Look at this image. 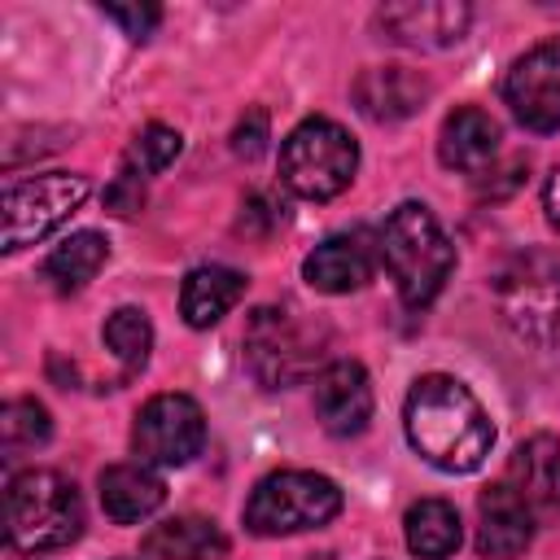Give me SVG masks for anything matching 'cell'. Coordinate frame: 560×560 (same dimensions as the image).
Returning <instances> with one entry per match:
<instances>
[{
  "instance_id": "cell-1",
  "label": "cell",
  "mask_w": 560,
  "mask_h": 560,
  "mask_svg": "<svg viewBox=\"0 0 560 560\" xmlns=\"http://www.w3.org/2000/svg\"><path fill=\"white\" fill-rule=\"evenodd\" d=\"M402 429L411 451L438 472H472L494 446V424L481 398L446 372H429L407 389Z\"/></svg>"
},
{
  "instance_id": "cell-2",
  "label": "cell",
  "mask_w": 560,
  "mask_h": 560,
  "mask_svg": "<svg viewBox=\"0 0 560 560\" xmlns=\"http://www.w3.org/2000/svg\"><path fill=\"white\" fill-rule=\"evenodd\" d=\"M83 534V499L57 468L13 472L4 486V542L26 556L61 551Z\"/></svg>"
},
{
  "instance_id": "cell-3",
  "label": "cell",
  "mask_w": 560,
  "mask_h": 560,
  "mask_svg": "<svg viewBox=\"0 0 560 560\" xmlns=\"http://www.w3.org/2000/svg\"><path fill=\"white\" fill-rule=\"evenodd\" d=\"M376 245H381V262L394 280L402 306H411V311H424L442 293V284L455 267V245L446 241L433 210L420 201L394 206Z\"/></svg>"
},
{
  "instance_id": "cell-4",
  "label": "cell",
  "mask_w": 560,
  "mask_h": 560,
  "mask_svg": "<svg viewBox=\"0 0 560 560\" xmlns=\"http://www.w3.org/2000/svg\"><path fill=\"white\" fill-rule=\"evenodd\" d=\"M245 368L262 389H289L315 376L328 332L293 306H258L245 319Z\"/></svg>"
},
{
  "instance_id": "cell-5",
  "label": "cell",
  "mask_w": 560,
  "mask_h": 560,
  "mask_svg": "<svg viewBox=\"0 0 560 560\" xmlns=\"http://www.w3.org/2000/svg\"><path fill=\"white\" fill-rule=\"evenodd\" d=\"M341 512V490L324 472L280 468L267 472L245 499V529L254 538H289L328 525Z\"/></svg>"
},
{
  "instance_id": "cell-6",
  "label": "cell",
  "mask_w": 560,
  "mask_h": 560,
  "mask_svg": "<svg viewBox=\"0 0 560 560\" xmlns=\"http://www.w3.org/2000/svg\"><path fill=\"white\" fill-rule=\"evenodd\" d=\"M359 171L354 136L332 118H302L280 144V184L302 201H332Z\"/></svg>"
},
{
  "instance_id": "cell-7",
  "label": "cell",
  "mask_w": 560,
  "mask_h": 560,
  "mask_svg": "<svg viewBox=\"0 0 560 560\" xmlns=\"http://www.w3.org/2000/svg\"><path fill=\"white\" fill-rule=\"evenodd\" d=\"M503 324L529 346H560V254H512L494 276Z\"/></svg>"
},
{
  "instance_id": "cell-8",
  "label": "cell",
  "mask_w": 560,
  "mask_h": 560,
  "mask_svg": "<svg viewBox=\"0 0 560 560\" xmlns=\"http://www.w3.org/2000/svg\"><path fill=\"white\" fill-rule=\"evenodd\" d=\"M92 184L88 175L74 171H48L35 179H13L4 184V254H18L35 241H44L52 228H61L83 201H88Z\"/></svg>"
},
{
  "instance_id": "cell-9",
  "label": "cell",
  "mask_w": 560,
  "mask_h": 560,
  "mask_svg": "<svg viewBox=\"0 0 560 560\" xmlns=\"http://www.w3.org/2000/svg\"><path fill=\"white\" fill-rule=\"evenodd\" d=\"M131 446L149 468H179L206 446V416L188 394H158L136 411Z\"/></svg>"
},
{
  "instance_id": "cell-10",
  "label": "cell",
  "mask_w": 560,
  "mask_h": 560,
  "mask_svg": "<svg viewBox=\"0 0 560 560\" xmlns=\"http://www.w3.org/2000/svg\"><path fill=\"white\" fill-rule=\"evenodd\" d=\"M503 101L521 127L538 136L560 131V39H542L512 61L503 79Z\"/></svg>"
},
{
  "instance_id": "cell-11",
  "label": "cell",
  "mask_w": 560,
  "mask_h": 560,
  "mask_svg": "<svg viewBox=\"0 0 560 560\" xmlns=\"http://www.w3.org/2000/svg\"><path fill=\"white\" fill-rule=\"evenodd\" d=\"M468 22H472V9L459 0H402V4H385L376 13V26L385 31V39L407 44V48L459 44Z\"/></svg>"
},
{
  "instance_id": "cell-12",
  "label": "cell",
  "mask_w": 560,
  "mask_h": 560,
  "mask_svg": "<svg viewBox=\"0 0 560 560\" xmlns=\"http://www.w3.org/2000/svg\"><path fill=\"white\" fill-rule=\"evenodd\" d=\"M376 258H381V245L354 228V232H337L328 241H319L306 258H302V280L315 289V293H354L372 280L376 271Z\"/></svg>"
},
{
  "instance_id": "cell-13",
  "label": "cell",
  "mask_w": 560,
  "mask_h": 560,
  "mask_svg": "<svg viewBox=\"0 0 560 560\" xmlns=\"http://www.w3.org/2000/svg\"><path fill=\"white\" fill-rule=\"evenodd\" d=\"M372 381L363 372V363L354 359H337L315 376V420L324 424V433L332 438H354L368 429L372 420Z\"/></svg>"
},
{
  "instance_id": "cell-14",
  "label": "cell",
  "mask_w": 560,
  "mask_h": 560,
  "mask_svg": "<svg viewBox=\"0 0 560 560\" xmlns=\"http://www.w3.org/2000/svg\"><path fill=\"white\" fill-rule=\"evenodd\" d=\"M538 516L521 503L508 481H494L477 499V551L486 560H516L534 542Z\"/></svg>"
},
{
  "instance_id": "cell-15",
  "label": "cell",
  "mask_w": 560,
  "mask_h": 560,
  "mask_svg": "<svg viewBox=\"0 0 560 560\" xmlns=\"http://www.w3.org/2000/svg\"><path fill=\"white\" fill-rule=\"evenodd\" d=\"M538 521H560V442L551 433L525 438L503 477Z\"/></svg>"
},
{
  "instance_id": "cell-16",
  "label": "cell",
  "mask_w": 560,
  "mask_h": 560,
  "mask_svg": "<svg viewBox=\"0 0 560 560\" xmlns=\"http://www.w3.org/2000/svg\"><path fill=\"white\" fill-rule=\"evenodd\" d=\"M350 96L359 114H368L372 122H398V118H411L429 101V83L407 66H368L359 70Z\"/></svg>"
},
{
  "instance_id": "cell-17",
  "label": "cell",
  "mask_w": 560,
  "mask_h": 560,
  "mask_svg": "<svg viewBox=\"0 0 560 560\" xmlns=\"http://www.w3.org/2000/svg\"><path fill=\"white\" fill-rule=\"evenodd\" d=\"M494 153H499V122L486 109L459 105L455 114H446V122L438 131V158L446 171L477 175L494 162Z\"/></svg>"
},
{
  "instance_id": "cell-18",
  "label": "cell",
  "mask_w": 560,
  "mask_h": 560,
  "mask_svg": "<svg viewBox=\"0 0 560 560\" xmlns=\"http://www.w3.org/2000/svg\"><path fill=\"white\" fill-rule=\"evenodd\" d=\"M96 486L105 516L118 525H140L166 503V486L149 464H109Z\"/></svg>"
},
{
  "instance_id": "cell-19",
  "label": "cell",
  "mask_w": 560,
  "mask_h": 560,
  "mask_svg": "<svg viewBox=\"0 0 560 560\" xmlns=\"http://www.w3.org/2000/svg\"><path fill=\"white\" fill-rule=\"evenodd\" d=\"M245 298V276L232 267H192L179 284V315L188 328H210L219 324L236 302Z\"/></svg>"
},
{
  "instance_id": "cell-20",
  "label": "cell",
  "mask_w": 560,
  "mask_h": 560,
  "mask_svg": "<svg viewBox=\"0 0 560 560\" xmlns=\"http://www.w3.org/2000/svg\"><path fill=\"white\" fill-rule=\"evenodd\" d=\"M140 547L153 560H223L228 534L210 516H171V521L153 525L140 538Z\"/></svg>"
},
{
  "instance_id": "cell-21",
  "label": "cell",
  "mask_w": 560,
  "mask_h": 560,
  "mask_svg": "<svg viewBox=\"0 0 560 560\" xmlns=\"http://www.w3.org/2000/svg\"><path fill=\"white\" fill-rule=\"evenodd\" d=\"M402 534H407V551L420 556V560H446L459 538H464V525H459V512L455 503L446 499H416L402 516Z\"/></svg>"
},
{
  "instance_id": "cell-22",
  "label": "cell",
  "mask_w": 560,
  "mask_h": 560,
  "mask_svg": "<svg viewBox=\"0 0 560 560\" xmlns=\"http://www.w3.org/2000/svg\"><path fill=\"white\" fill-rule=\"evenodd\" d=\"M105 258H109V241H105L101 232H74V236H66V241L44 258V280H48L52 289H61V293L83 289V284L105 267Z\"/></svg>"
},
{
  "instance_id": "cell-23",
  "label": "cell",
  "mask_w": 560,
  "mask_h": 560,
  "mask_svg": "<svg viewBox=\"0 0 560 560\" xmlns=\"http://www.w3.org/2000/svg\"><path fill=\"white\" fill-rule=\"evenodd\" d=\"M101 337H105L109 354H114L127 372H140L144 359H149V346H153V324H149V315H144L140 306H118V311L105 319Z\"/></svg>"
},
{
  "instance_id": "cell-24",
  "label": "cell",
  "mask_w": 560,
  "mask_h": 560,
  "mask_svg": "<svg viewBox=\"0 0 560 560\" xmlns=\"http://www.w3.org/2000/svg\"><path fill=\"white\" fill-rule=\"evenodd\" d=\"M0 438H4V451L9 455L31 451V446H44L52 438L48 407L35 402V398H9L4 411H0Z\"/></svg>"
},
{
  "instance_id": "cell-25",
  "label": "cell",
  "mask_w": 560,
  "mask_h": 560,
  "mask_svg": "<svg viewBox=\"0 0 560 560\" xmlns=\"http://www.w3.org/2000/svg\"><path fill=\"white\" fill-rule=\"evenodd\" d=\"M179 149H184V140H179L175 127L149 122V127H140L136 140L127 144L122 171H131V175H140V179H144V175H158V171H166V166L179 158Z\"/></svg>"
},
{
  "instance_id": "cell-26",
  "label": "cell",
  "mask_w": 560,
  "mask_h": 560,
  "mask_svg": "<svg viewBox=\"0 0 560 560\" xmlns=\"http://www.w3.org/2000/svg\"><path fill=\"white\" fill-rule=\"evenodd\" d=\"M101 13L109 22H118L122 35H131V39H149V31L162 22V9L158 4H101Z\"/></svg>"
},
{
  "instance_id": "cell-27",
  "label": "cell",
  "mask_w": 560,
  "mask_h": 560,
  "mask_svg": "<svg viewBox=\"0 0 560 560\" xmlns=\"http://www.w3.org/2000/svg\"><path fill=\"white\" fill-rule=\"evenodd\" d=\"M262 149H267V114L262 109H249L236 122V131H232V153L245 158V162H254Z\"/></svg>"
},
{
  "instance_id": "cell-28",
  "label": "cell",
  "mask_w": 560,
  "mask_h": 560,
  "mask_svg": "<svg viewBox=\"0 0 560 560\" xmlns=\"http://www.w3.org/2000/svg\"><path fill=\"white\" fill-rule=\"evenodd\" d=\"M105 206H109L114 214H136V210L144 206V179L131 175V171H118V175L109 179V188H105Z\"/></svg>"
},
{
  "instance_id": "cell-29",
  "label": "cell",
  "mask_w": 560,
  "mask_h": 560,
  "mask_svg": "<svg viewBox=\"0 0 560 560\" xmlns=\"http://www.w3.org/2000/svg\"><path fill=\"white\" fill-rule=\"evenodd\" d=\"M542 210H547V223L560 232V166L547 175V184H542Z\"/></svg>"
}]
</instances>
